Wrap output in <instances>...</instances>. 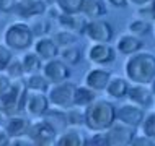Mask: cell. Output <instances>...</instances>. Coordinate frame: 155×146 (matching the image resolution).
<instances>
[{
	"label": "cell",
	"instance_id": "cell-1",
	"mask_svg": "<svg viewBox=\"0 0 155 146\" xmlns=\"http://www.w3.org/2000/svg\"><path fill=\"white\" fill-rule=\"evenodd\" d=\"M116 110L114 104L106 99H96L85 110V127L93 133L108 132L116 123Z\"/></svg>",
	"mask_w": 155,
	"mask_h": 146
},
{
	"label": "cell",
	"instance_id": "cell-2",
	"mask_svg": "<svg viewBox=\"0 0 155 146\" xmlns=\"http://www.w3.org/2000/svg\"><path fill=\"white\" fill-rule=\"evenodd\" d=\"M124 73L127 81L134 85H152L155 78V55L149 52L134 54L126 60Z\"/></svg>",
	"mask_w": 155,
	"mask_h": 146
},
{
	"label": "cell",
	"instance_id": "cell-3",
	"mask_svg": "<svg viewBox=\"0 0 155 146\" xmlns=\"http://www.w3.org/2000/svg\"><path fill=\"white\" fill-rule=\"evenodd\" d=\"M28 94V86L25 80H15L12 83V88L8 93L0 99V109L5 112L7 117L20 115V112L25 110V101Z\"/></svg>",
	"mask_w": 155,
	"mask_h": 146
},
{
	"label": "cell",
	"instance_id": "cell-4",
	"mask_svg": "<svg viewBox=\"0 0 155 146\" xmlns=\"http://www.w3.org/2000/svg\"><path fill=\"white\" fill-rule=\"evenodd\" d=\"M33 34L30 24L16 21L10 24L3 33V42L10 51H25L33 44Z\"/></svg>",
	"mask_w": 155,
	"mask_h": 146
},
{
	"label": "cell",
	"instance_id": "cell-5",
	"mask_svg": "<svg viewBox=\"0 0 155 146\" xmlns=\"http://www.w3.org/2000/svg\"><path fill=\"white\" fill-rule=\"evenodd\" d=\"M75 91H77V85L75 83L64 81V83H59V85H52L46 94H48L49 104L52 107L61 109V110H69L74 107Z\"/></svg>",
	"mask_w": 155,
	"mask_h": 146
},
{
	"label": "cell",
	"instance_id": "cell-6",
	"mask_svg": "<svg viewBox=\"0 0 155 146\" xmlns=\"http://www.w3.org/2000/svg\"><path fill=\"white\" fill-rule=\"evenodd\" d=\"M57 136H59V133L54 130L44 119L31 123L30 132H28V138L33 141L35 146H56Z\"/></svg>",
	"mask_w": 155,
	"mask_h": 146
},
{
	"label": "cell",
	"instance_id": "cell-7",
	"mask_svg": "<svg viewBox=\"0 0 155 146\" xmlns=\"http://www.w3.org/2000/svg\"><path fill=\"white\" fill-rule=\"evenodd\" d=\"M85 36L88 37L93 44H110L114 31L113 26L104 20H90L85 28Z\"/></svg>",
	"mask_w": 155,
	"mask_h": 146
},
{
	"label": "cell",
	"instance_id": "cell-8",
	"mask_svg": "<svg viewBox=\"0 0 155 146\" xmlns=\"http://www.w3.org/2000/svg\"><path fill=\"white\" fill-rule=\"evenodd\" d=\"M48 94L46 93H36V91H28L26 101H25V112L35 119H44L48 110L51 109Z\"/></svg>",
	"mask_w": 155,
	"mask_h": 146
},
{
	"label": "cell",
	"instance_id": "cell-9",
	"mask_svg": "<svg viewBox=\"0 0 155 146\" xmlns=\"http://www.w3.org/2000/svg\"><path fill=\"white\" fill-rule=\"evenodd\" d=\"M144 119H145L144 109L136 106V104H131V102L119 106L118 110H116V120L124 123V125H127V127H132V128L140 127Z\"/></svg>",
	"mask_w": 155,
	"mask_h": 146
},
{
	"label": "cell",
	"instance_id": "cell-10",
	"mask_svg": "<svg viewBox=\"0 0 155 146\" xmlns=\"http://www.w3.org/2000/svg\"><path fill=\"white\" fill-rule=\"evenodd\" d=\"M106 136L111 146H131L132 141L136 140L137 133L136 128L127 127V125L116 120V123L106 132Z\"/></svg>",
	"mask_w": 155,
	"mask_h": 146
},
{
	"label": "cell",
	"instance_id": "cell-11",
	"mask_svg": "<svg viewBox=\"0 0 155 146\" xmlns=\"http://www.w3.org/2000/svg\"><path fill=\"white\" fill-rule=\"evenodd\" d=\"M43 75L48 78L51 85H59V83L69 81L70 78V68L64 64L61 58H52L43 65Z\"/></svg>",
	"mask_w": 155,
	"mask_h": 146
},
{
	"label": "cell",
	"instance_id": "cell-12",
	"mask_svg": "<svg viewBox=\"0 0 155 146\" xmlns=\"http://www.w3.org/2000/svg\"><path fill=\"white\" fill-rule=\"evenodd\" d=\"M46 2L43 0H20L18 5H16L15 15L20 16L23 20L28 18H36L46 13Z\"/></svg>",
	"mask_w": 155,
	"mask_h": 146
},
{
	"label": "cell",
	"instance_id": "cell-13",
	"mask_svg": "<svg viewBox=\"0 0 155 146\" xmlns=\"http://www.w3.org/2000/svg\"><path fill=\"white\" fill-rule=\"evenodd\" d=\"M116 58V51L110 44H91L88 49V60L96 65L111 64Z\"/></svg>",
	"mask_w": 155,
	"mask_h": 146
},
{
	"label": "cell",
	"instance_id": "cell-14",
	"mask_svg": "<svg viewBox=\"0 0 155 146\" xmlns=\"http://www.w3.org/2000/svg\"><path fill=\"white\" fill-rule=\"evenodd\" d=\"M57 21L62 26V29L70 31L74 34H85V28L88 20L85 18L82 13L78 15H67V13H59L57 15Z\"/></svg>",
	"mask_w": 155,
	"mask_h": 146
},
{
	"label": "cell",
	"instance_id": "cell-15",
	"mask_svg": "<svg viewBox=\"0 0 155 146\" xmlns=\"http://www.w3.org/2000/svg\"><path fill=\"white\" fill-rule=\"evenodd\" d=\"M111 80V73L106 68H91L85 75V86L91 91H104Z\"/></svg>",
	"mask_w": 155,
	"mask_h": 146
},
{
	"label": "cell",
	"instance_id": "cell-16",
	"mask_svg": "<svg viewBox=\"0 0 155 146\" xmlns=\"http://www.w3.org/2000/svg\"><path fill=\"white\" fill-rule=\"evenodd\" d=\"M30 120L23 115H12L7 119L3 128L7 130V133L10 135V138H21V136H28L30 132Z\"/></svg>",
	"mask_w": 155,
	"mask_h": 146
},
{
	"label": "cell",
	"instance_id": "cell-17",
	"mask_svg": "<svg viewBox=\"0 0 155 146\" xmlns=\"http://www.w3.org/2000/svg\"><path fill=\"white\" fill-rule=\"evenodd\" d=\"M126 98L129 99L131 104H136L139 107H149L152 104V99H153V94H152V89L149 86H144V85H134L129 88L127 91V96Z\"/></svg>",
	"mask_w": 155,
	"mask_h": 146
},
{
	"label": "cell",
	"instance_id": "cell-18",
	"mask_svg": "<svg viewBox=\"0 0 155 146\" xmlns=\"http://www.w3.org/2000/svg\"><path fill=\"white\" fill-rule=\"evenodd\" d=\"M35 52L36 55L41 58V60H52V58H57V55H59L61 49L59 45H57L56 42H54L52 37H39V39L36 41L35 44Z\"/></svg>",
	"mask_w": 155,
	"mask_h": 146
},
{
	"label": "cell",
	"instance_id": "cell-19",
	"mask_svg": "<svg viewBox=\"0 0 155 146\" xmlns=\"http://www.w3.org/2000/svg\"><path fill=\"white\" fill-rule=\"evenodd\" d=\"M142 47H144V41L134 34H123L116 42V51L129 57L134 55V54H139Z\"/></svg>",
	"mask_w": 155,
	"mask_h": 146
},
{
	"label": "cell",
	"instance_id": "cell-20",
	"mask_svg": "<svg viewBox=\"0 0 155 146\" xmlns=\"http://www.w3.org/2000/svg\"><path fill=\"white\" fill-rule=\"evenodd\" d=\"M56 146H88V136L78 128H67L59 133Z\"/></svg>",
	"mask_w": 155,
	"mask_h": 146
},
{
	"label": "cell",
	"instance_id": "cell-21",
	"mask_svg": "<svg viewBox=\"0 0 155 146\" xmlns=\"http://www.w3.org/2000/svg\"><path fill=\"white\" fill-rule=\"evenodd\" d=\"M129 81L126 80L123 76H111L110 83H108L106 89H104V93H106L110 98H114V99H123L127 96V91H129Z\"/></svg>",
	"mask_w": 155,
	"mask_h": 146
},
{
	"label": "cell",
	"instance_id": "cell-22",
	"mask_svg": "<svg viewBox=\"0 0 155 146\" xmlns=\"http://www.w3.org/2000/svg\"><path fill=\"white\" fill-rule=\"evenodd\" d=\"M82 15L87 20H100L103 15H106V7L101 0H85L82 7Z\"/></svg>",
	"mask_w": 155,
	"mask_h": 146
},
{
	"label": "cell",
	"instance_id": "cell-23",
	"mask_svg": "<svg viewBox=\"0 0 155 146\" xmlns=\"http://www.w3.org/2000/svg\"><path fill=\"white\" fill-rule=\"evenodd\" d=\"M44 120L48 122L51 127L56 130L57 133H62L64 130H67V120H65V110H61V109H52L48 110V114L44 115Z\"/></svg>",
	"mask_w": 155,
	"mask_h": 146
},
{
	"label": "cell",
	"instance_id": "cell-24",
	"mask_svg": "<svg viewBox=\"0 0 155 146\" xmlns=\"http://www.w3.org/2000/svg\"><path fill=\"white\" fill-rule=\"evenodd\" d=\"M95 101H96L95 91H91L90 88H87V86H77L74 107H78V109H83V110H85L87 107H88L91 102H95Z\"/></svg>",
	"mask_w": 155,
	"mask_h": 146
},
{
	"label": "cell",
	"instance_id": "cell-25",
	"mask_svg": "<svg viewBox=\"0 0 155 146\" xmlns=\"http://www.w3.org/2000/svg\"><path fill=\"white\" fill-rule=\"evenodd\" d=\"M25 83H26V86H28V91H36V93H48L49 88H51L49 86L51 83L48 81V78H46L43 73L28 75Z\"/></svg>",
	"mask_w": 155,
	"mask_h": 146
},
{
	"label": "cell",
	"instance_id": "cell-26",
	"mask_svg": "<svg viewBox=\"0 0 155 146\" xmlns=\"http://www.w3.org/2000/svg\"><path fill=\"white\" fill-rule=\"evenodd\" d=\"M25 75H35L43 70V60L36 55V52H26L21 58Z\"/></svg>",
	"mask_w": 155,
	"mask_h": 146
},
{
	"label": "cell",
	"instance_id": "cell-27",
	"mask_svg": "<svg viewBox=\"0 0 155 146\" xmlns=\"http://www.w3.org/2000/svg\"><path fill=\"white\" fill-rule=\"evenodd\" d=\"M83 2L85 0H56V5L61 10V13L78 15V13H82Z\"/></svg>",
	"mask_w": 155,
	"mask_h": 146
},
{
	"label": "cell",
	"instance_id": "cell-28",
	"mask_svg": "<svg viewBox=\"0 0 155 146\" xmlns=\"http://www.w3.org/2000/svg\"><path fill=\"white\" fill-rule=\"evenodd\" d=\"M59 55H61V60L67 65H77V64H80V60H82V52H80V49L75 47V45L61 49Z\"/></svg>",
	"mask_w": 155,
	"mask_h": 146
},
{
	"label": "cell",
	"instance_id": "cell-29",
	"mask_svg": "<svg viewBox=\"0 0 155 146\" xmlns=\"http://www.w3.org/2000/svg\"><path fill=\"white\" fill-rule=\"evenodd\" d=\"M65 120H67V127L69 128H77V127H80V125H85V114H83V109L72 107V109L65 110Z\"/></svg>",
	"mask_w": 155,
	"mask_h": 146
},
{
	"label": "cell",
	"instance_id": "cell-30",
	"mask_svg": "<svg viewBox=\"0 0 155 146\" xmlns=\"http://www.w3.org/2000/svg\"><path fill=\"white\" fill-rule=\"evenodd\" d=\"M129 34H134L137 37H142V36H147L150 31H152V24H150L147 20H132L131 23H129Z\"/></svg>",
	"mask_w": 155,
	"mask_h": 146
},
{
	"label": "cell",
	"instance_id": "cell-31",
	"mask_svg": "<svg viewBox=\"0 0 155 146\" xmlns=\"http://www.w3.org/2000/svg\"><path fill=\"white\" fill-rule=\"evenodd\" d=\"M52 39H54V42L59 45V49H64V47H70V45H74L77 42V34L62 29V31L56 33V34L52 36Z\"/></svg>",
	"mask_w": 155,
	"mask_h": 146
},
{
	"label": "cell",
	"instance_id": "cell-32",
	"mask_svg": "<svg viewBox=\"0 0 155 146\" xmlns=\"http://www.w3.org/2000/svg\"><path fill=\"white\" fill-rule=\"evenodd\" d=\"M5 75L10 78L12 81L21 80V76L25 75V68H23V64H21V58H16V57L12 58V62L8 64L7 70H5Z\"/></svg>",
	"mask_w": 155,
	"mask_h": 146
},
{
	"label": "cell",
	"instance_id": "cell-33",
	"mask_svg": "<svg viewBox=\"0 0 155 146\" xmlns=\"http://www.w3.org/2000/svg\"><path fill=\"white\" fill-rule=\"evenodd\" d=\"M140 128H142V135L155 141V112L145 115V119H144V122H142Z\"/></svg>",
	"mask_w": 155,
	"mask_h": 146
},
{
	"label": "cell",
	"instance_id": "cell-34",
	"mask_svg": "<svg viewBox=\"0 0 155 146\" xmlns=\"http://www.w3.org/2000/svg\"><path fill=\"white\" fill-rule=\"evenodd\" d=\"M30 28H31V31L35 36L44 37L49 33V29H51V23H49L48 20H36V21H33L30 24Z\"/></svg>",
	"mask_w": 155,
	"mask_h": 146
},
{
	"label": "cell",
	"instance_id": "cell-35",
	"mask_svg": "<svg viewBox=\"0 0 155 146\" xmlns=\"http://www.w3.org/2000/svg\"><path fill=\"white\" fill-rule=\"evenodd\" d=\"M12 58H13V55H12L10 49H8L7 45L0 44V73L7 70L8 64L12 62Z\"/></svg>",
	"mask_w": 155,
	"mask_h": 146
},
{
	"label": "cell",
	"instance_id": "cell-36",
	"mask_svg": "<svg viewBox=\"0 0 155 146\" xmlns=\"http://www.w3.org/2000/svg\"><path fill=\"white\" fill-rule=\"evenodd\" d=\"M88 146H111L110 141H108L106 132H103V133H93V135L88 138Z\"/></svg>",
	"mask_w": 155,
	"mask_h": 146
},
{
	"label": "cell",
	"instance_id": "cell-37",
	"mask_svg": "<svg viewBox=\"0 0 155 146\" xmlns=\"http://www.w3.org/2000/svg\"><path fill=\"white\" fill-rule=\"evenodd\" d=\"M20 0H0V13H15Z\"/></svg>",
	"mask_w": 155,
	"mask_h": 146
},
{
	"label": "cell",
	"instance_id": "cell-38",
	"mask_svg": "<svg viewBox=\"0 0 155 146\" xmlns=\"http://www.w3.org/2000/svg\"><path fill=\"white\" fill-rule=\"evenodd\" d=\"M12 83L13 81H12L5 73H0V99L8 93V89L12 88Z\"/></svg>",
	"mask_w": 155,
	"mask_h": 146
},
{
	"label": "cell",
	"instance_id": "cell-39",
	"mask_svg": "<svg viewBox=\"0 0 155 146\" xmlns=\"http://www.w3.org/2000/svg\"><path fill=\"white\" fill-rule=\"evenodd\" d=\"M131 146H155V141L144 135H140V136H136V140L132 141Z\"/></svg>",
	"mask_w": 155,
	"mask_h": 146
},
{
	"label": "cell",
	"instance_id": "cell-40",
	"mask_svg": "<svg viewBox=\"0 0 155 146\" xmlns=\"http://www.w3.org/2000/svg\"><path fill=\"white\" fill-rule=\"evenodd\" d=\"M8 146H35V144L28 136H21V138H12Z\"/></svg>",
	"mask_w": 155,
	"mask_h": 146
},
{
	"label": "cell",
	"instance_id": "cell-41",
	"mask_svg": "<svg viewBox=\"0 0 155 146\" xmlns=\"http://www.w3.org/2000/svg\"><path fill=\"white\" fill-rule=\"evenodd\" d=\"M10 141H12L10 135H8L7 130L2 127V128H0V146H8V144H10Z\"/></svg>",
	"mask_w": 155,
	"mask_h": 146
},
{
	"label": "cell",
	"instance_id": "cell-42",
	"mask_svg": "<svg viewBox=\"0 0 155 146\" xmlns=\"http://www.w3.org/2000/svg\"><path fill=\"white\" fill-rule=\"evenodd\" d=\"M110 5H113V7H116V8H124L126 5H127V2L129 0H106Z\"/></svg>",
	"mask_w": 155,
	"mask_h": 146
},
{
	"label": "cell",
	"instance_id": "cell-43",
	"mask_svg": "<svg viewBox=\"0 0 155 146\" xmlns=\"http://www.w3.org/2000/svg\"><path fill=\"white\" fill-rule=\"evenodd\" d=\"M149 15H150V20H155V0H152V2L149 3Z\"/></svg>",
	"mask_w": 155,
	"mask_h": 146
},
{
	"label": "cell",
	"instance_id": "cell-44",
	"mask_svg": "<svg viewBox=\"0 0 155 146\" xmlns=\"http://www.w3.org/2000/svg\"><path fill=\"white\" fill-rule=\"evenodd\" d=\"M131 3H134V5H137V7H144V5H149L152 0H129Z\"/></svg>",
	"mask_w": 155,
	"mask_h": 146
},
{
	"label": "cell",
	"instance_id": "cell-45",
	"mask_svg": "<svg viewBox=\"0 0 155 146\" xmlns=\"http://www.w3.org/2000/svg\"><path fill=\"white\" fill-rule=\"evenodd\" d=\"M7 119H8V117L5 115V112H3L2 109H0V128H2L3 125H5V122H7Z\"/></svg>",
	"mask_w": 155,
	"mask_h": 146
},
{
	"label": "cell",
	"instance_id": "cell-46",
	"mask_svg": "<svg viewBox=\"0 0 155 146\" xmlns=\"http://www.w3.org/2000/svg\"><path fill=\"white\" fill-rule=\"evenodd\" d=\"M150 89H152V94L155 96V78H153V81H152V85H150Z\"/></svg>",
	"mask_w": 155,
	"mask_h": 146
}]
</instances>
